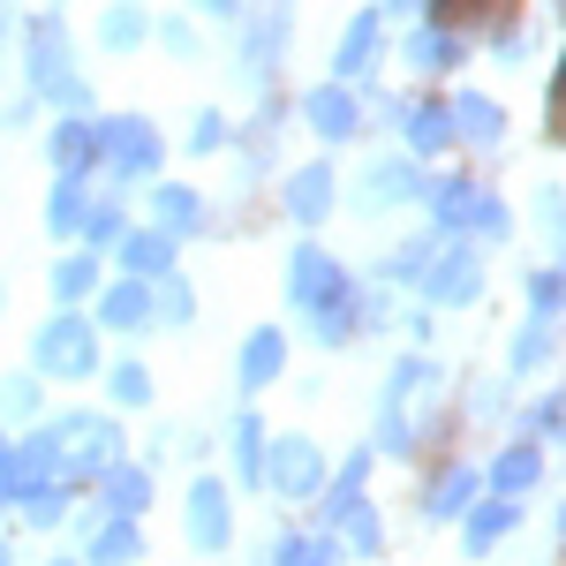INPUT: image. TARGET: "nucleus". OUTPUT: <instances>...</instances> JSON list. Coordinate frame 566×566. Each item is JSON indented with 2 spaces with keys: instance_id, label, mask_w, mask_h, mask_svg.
I'll return each mask as SVG.
<instances>
[{
  "instance_id": "f03ea898",
  "label": "nucleus",
  "mask_w": 566,
  "mask_h": 566,
  "mask_svg": "<svg viewBox=\"0 0 566 566\" xmlns=\"http://www.w3.org/2000/svg\"><path fill=\"white\" fill-rule=\"evenodd\" d=\"M23 91L45 98L53 114H91V84L76 69V45L61 31V15H23Z\"/></svg>"
},
{
  "instance_id": "bf43d9fd",
  "label": "nucleus",
  "mask_w": 566,
  "mask_h": 566,
  "mask_svg": "<svg viewBox=\"0 0 566 566\" xmlns=\"http://www.w3.org/2000/svg\"><path fill=\"white\" fill-rule=\"evenodd\" d=\"M559 544H566V499H559Z\"/></svg>"
},
{
  "instance_id": "c03bdc74",
  "label": "nucleus",
  "mask_w": 566,
  "mask_h": 566,
  "mask_svg": "<svg viewBox=\"0 0 566 566\" xmlns=\"http://www.w3.org/2000/svg\"><path fill=\"white\" fill-rule=\"evenodd\" d=\"M219 144H227V114H212V106H205V114L189 122V151L205 159V151H219Z\"/></svg>"
},
{
  "instance_id": "dca6fc26",
  "label": "nucleus",
  "mask_w": 566,
  "mask_h": 566,
  "mask_svg": "<svg viewBox=\"0 0 566 566\" xmlns=\"http://www.w3.org/2000/svg\"><path fill=\"white\" fill-rule=\"evenodd\" d=\"M45 159H53V175H98V167H106L98 122H91V114H61L53 136H45Z\"/></svg>"
},
{
  "instance_id": "79ce46f5",
  "label": "nucleus",
  "mask_w": 566,
  "mask_h": 566,
  "mask_svg": "<svg viewBox=\"0 0 566 566\" xmlns=\"http://www.w3.org/2000/svg\"><path fill=\"white\" fill-rule=\"evenodd\" d=\"M528 310H544V317H559V310H566V272H559V264L528 272Z\"/></svg>"
},
{
  "instance_id": "bb28decb",
  "label": "nucleus",
  "mask_w": 566,
  "mask_h": 566,
  "mask_svg": "<svg viewBox=\"0 0 566 566\" xmlns=\"http://www.w3.org/2000/svg\"><path fill=\"white\" fill-rule=\"evenodd\" d=\"M151 227H167L175 242H189V234H205V197L189 189V181H151Z\"/></svg>"
},
{
  "instance_id": "6ab92c4d",
  "label": "nucleus",
  "mask_w": 566,
  "mask_h": 566,
  "mask_svg": "<svg viewBox=\"0 0 566 566\" xmlns=\"http://www.w3.org/2000/svg\"><path fill=\"white\" fill-rule=\"evenodd\" d=\"M280 378H287V333H280V325H258V333L242 340V355H234V386L258 400V392L280 386Z\"/></svg>"
},
{
  "instance_id": "5701e85b",
  "label": "nucleus",
  "mask_w": 566,
  "mask_h": 566,
  "mask_svg": "<svg viewBox=\"0 0 566 566\" xmlns=\"http://www.w3.org/2000/svg\"><path fill=\"white\" fill-rule=\"evenodd\" d=\"M91 181H98V175H53V189H45V234L84 242V219H91V205H98Z\"/></svg>"
},
{
  "instance_id": "6e6552de",
  "label": "nucleus",
  "mask_w": 566,
  "mask_h": 566,
  "mask_svg": "<svg viewBox=\"0 0 566 566\" xmlns=\"http://www.w3.org/2000/svg\"><path fill=\"white\" fill-rule=\"evenodd\" d=\"M264 491L287 499V506L317 499V491H325V453H317V438H303V431L272 438V446H264Z\"/></svg>"
},
{
  "instance_id": "4be33fe9",
  "label": "nucleus",
  "mask_w": 566,
  "mask_h": 566,
  "mask_svg": "<svg viewBox=\"0 0 566 566\" xmlns=\"http://www.w3.org/2000/svg\"><path fill=\"white\" fill-rule=\"evenodd\" d=\"M476 491H483V476L469 469V461H446V469H431V483H423V522H461L469 506H476Z\"/></svg>"
},
{
  "instance_id": "4c0bfd02",
  "label": "nucleus",
  "mask_w": 566,
  "mask_h": 566,
  "mask_svg": "<svg viewBox=\"0 0 566 566\" xmlns=\"http://www.w3.org/2000/svg\"><path fill=\"white\" fill-rule=\"evenodd\" d=\"M197 317V287L181 280V272H159L151 280V325H167V333H181Z\"/></svg>"
},
{
  "instance_id": "9b49d317",
  "label": "nucleus",
  "mask_w": 566,
  "mask_h": 566,
  "mask_svg": "<svg viewBox=\"0 0 566 566\" xmlns=\"http://www.w3.org/2000/svg\"><path fill=\"white\" fill-rule=\"evenodd\" d=\"M181 536H189L205 559H219V552L234 544V506H227V483L219 476L189 483V499H181Z\"/></svg>"
},
{
  "instance_id": "49530a36",
  "label": "nucleus",
  "mask_w": 566,
  "mask_h": 566,
  "mask_svg": "<svg viewBox=\"0 0 566 566\" xmlns=\"http://www.w3.org/2000/svg\"><path fill=\"white\" fill-rule=\"evenodd\" d=\"M536 212H544V234H566V197H559V181H544V189H536Z\"/></svg>"
},
{
  "instance_id": "4d7b16f0",
  "label": "nucleus",
  "mask_w": 566,
  "mask_h": 566,
  "mask_svg": "<svg viewBox=\"0 0 566 566\" xmlns=\"http://www.w3.org/2000/svg\"><path fill=\"white\" fill-rule=\"evenodd\" d=\"M0 514H8V469H0Z\"/></svg>"
},
{
  "instance_id": "412c9836",
  "label": "nucleus",
  "mask_w": 566,
  "mask_h": 566,
  "mask_svg": "<svg viewBox=\"0 0 566 566\" xmlns=\"http://www.w3.org/2000/svg\"><path fill=\"white\" fill-rule=\"evenodd\" d=\"M461 544H469V559H491V552H499V544H506V536H514V528H522V499H506V491H491V499H476V506H469V514H461Z\"/></svg>"
},
{
  "instance_id": "72a5a7b5",
  "label": "nucleus",
  "mask_w": 566,
  "mask_h": 566,
  "mask_svg": "<svg viewBox=\"0 0 566 566\" xmlns=\"http://www.w3.org/2000/svg\"><path fill=\"white\" fill-rule=\"evenodd\" d=\"M227 438H234V483L242 491H264V423H258V408H242L234 423H227Z\"/></svg>"
},
{
  "instance_id": "a211bd4d",
  "label": "nucleus",
  "mask_w": 566,
  "mask_h": 566,
  "mask_svg": "<svg viewBox=\"0 0 566 566\" xmlns=\"http://www.w3.org/2000/svg\"><path fill=\"white\" fill-rule=\"evenodd\" d=\"M446 106H453V144H469V151H499L506 144V106L491 91H453Z\"/></svg>"
},
{
  "instance_id": "a19ab883",
  "label": "nucleus",
  "mask_w": 566,
  "mask_h": 566,
  "mask_svg": "<svg viewBox=\"0 0 566 566\" xmlns=\"http://www.w3.org/2000/svg\"><path fill=\"white\" fill-rule=\"evenodd\" d=\"M522 431L528 438H552V446H566V392H536L522 408Z\"/></svg>"
},
{
  "instance_id": "cd10ccee",
  "label": "nucleus",
  "mask_w": 566,
  "mask_h": 566,
  "mask_svg": "<svg viewBox=\"0 0 566 566\" xmlns=\"http://www.w3.org/2000/svg\"><path fill=\"white\" fill-rule=\"evenodd\" d=\"M400 53H408V69L416 76H446V69H461V31H446V23H416L408 39H400Z\"/></svg>"
},
{
  "instance_id": "a18cd8bd",
  "label": "nucleus",
  "mask_w": 566,
  "mask_h": 566,
  "mask_svg": "<svg viewBox=\"0 0 566 566\" xmlns=\"http://www.w3.org/2000/svg\"><path fill=\"white\" fill-rule=\"evenodd\" d=\"M499 392H506V378H476V386H469V416H476V423L499 416Z\"/></svg>"
},
{
  "instance_id": "f704fd0d",
  "label": "nucleus",
  "mask_w": 566,
  "mask_h": 566,
  "mask_svg": "<svg viewBox=\"0 0 566 566\" xmlns=\"http://www.w3.org/2000/svg\"><path fill=\"white\" fill-rule=\"evenodd\" d=\"M39 416H45V378L39 370H8L0 378V423L8 431H31Z\"/></svg>"
},
{
  "instance_id": "3c124183",
  "label": "nucleus",
  "mask_w": 566,
  "mask_h": 566,
  "mask_svg": "<svg viewBox=\"0 0 566 566\" xmlns=\"http://www.w3.org/2000/svg\"><path fill=\"white\" fill-rule=\"evenodd\" d=\"M15 31H23V15H15V8H0V61H8V45H15Z\"/></svg>"
},
{
  "instance_id": "393cba45",
  "label": "nucleus",
  "mask_w": 566,
  "mask_h": 566,
  "mask_svg": "<svg viewBox=\"0 0 566 566\" xmlns=\"http://www.w3.org/2000/svg\"><path fill=\"white\" fill-rule=\"evenodd\" d=\"M45 287H53V303L61 310H84L91 295H98V287H106V250H69V258L53 264V280H45Z\"/></svg>"
},
{
  "instance_id": "c85d7f7f",
  "label": "nucleus",
  "mask_w": 566,
  "mask_h": 566,
  "mask_svg": "<svg viewBox=\"0 0 566 566\" xmlns=\"http://www.w3.org/2000/svg\"><path fill=\"white\" fill-rule=\"evenodd\" d=\"M114 264H122L129 280H159V272H175V234H167V227H129L122 250H114Z\"/></svg>"
},
{
  "instance_id": "473e14b6",
  "label": "nucleus",
  "mask_w": 566,
  "mask_h": 566,
  "mask_svg": "<svg viewBox=\"0 0 566 566\" xmlns=\"http://www.w3.org/2000/svg\"><path fill=\"white\" fill-rule=\"evenodd\" d=\"M400 136H408L416 159H438V151L453 144V106H446V98H416L408 122H400Z\"/></svg>"
},
{
  "instance_id": "ea45409f",
  "label": "nucleus",
  "mask_w": 566,
  "mask_h": 566,
  "mask_svg": "<svg viewBox=\"0 0 566 566\" xmlns=\"http://www.w3.org/2000/svg\"><path fill=\"white\" fill-rule=\"evenodd\" d=\"M98 378H106V400H114V408H151V370H144V363H106V370H98Z\"/></svg>"
},
{
  "instance_id": "2eb2a0df",
  "label": "nucleus",
  "mask_w": 566,
  "mask_h": 566,
  "mask_svg": "<svg viewBox=\"0 0 566 566\" xmlns=\"http://www.w3.org/2000/svg\"><path fill=\"white\" fill-rule=\"evenodd\" d=\"M280 205H287V219H295L303 234H317V227H325V212L340 205V181H333V167H325V159H310V167H295V175H287Z\"/></svg>"
},
{
  "instance_id": "5fc2aeb1",
  "label": "nucleus",
  "mask_w": 566,
  "mask_h": 566,
  "mask_svg": "<svg viewBox=\"0 0 566 566\" xmlns=\"http://www.w3.org/2000/svg\"><path fill=\"white\" fill-rule=\"evenodd\" d=\"M552 250H559V272H566V234H552Z\"/></svg>"
},
{
  "instance_id": "c756f323",
  "label": "nucleus",
  "mask_w": 566,
  "mask_h": 566,
  "mask_svg": "<svg viewBox=\"0 0 566 566\" xmlns=\"http://www.w3.org/2000/svg\"><path fill=\"white\" fill-rule=\"evenodd\" d=\"M483 483H491V491H506V499H528V491L544 483V453H536V438H514L506 453H491Z\"/></svg>"
},
{
  "instance_id": "37998d69",
  "label": "nucleus",
  "mask_w": 566,
  "mask_h": 566,
  "mask_svg": "<svg viewBox=\"0 0 566 566\" xmlns=\"http://www.w3.org/2000/svg\"><path fill=\"white\" fill-rule=\"evenodd\" d=\"M370 461H378V446H363V453H348L333 476H325V491H363L370 483Z\"/></svg>"
},
{
  "instance_id": "052dcab7",
  "label": "nucleus",
  "mask_w": 566,
  "mask_h": 566,
  "mask_svg": "<svg viewBox=\"0 0 566 566\" xmlns=\"http://www.w3.org/2000/svg\"><path fill=\"white\" fill-rule=\"evenodd\" d=\"M45 566H84V559H45Z\"/></svg>"
},
{
  "instance_id": "c9c22d12",
  "label": "nucleus",
  "mask_w": 566,
  "mask_h": 566,
  "mask_svg": "<svg viewBox=\"0 0 566 566\" xmlns=\"http://www.w3.org/2000/svg\"><path fill=\"white\" fill-rule=\"evenodd\" d=\"M69 506H76V483L53 476V483H31V491H23L8 514H15L23 528H61V522H69Z\"/></svg>"
},
{
  "instance_id": "f257e3e1",
  "label": "nucleus",
  "mask_w": 566,
  "mask_h": 566,
  "mask_svg": "<svg viewBox=\"0 0 566 566\" xmlns=\"http://www.w3.org/2000/svg\"><path fill=\"white\" fill-rule=\"evenodd\" d=\"M431 416H446V370H438L431 355H400L386 370V392H378V431H370V446L386 461H408L423 446V423Z\"/></svg>"
},
{
  "instance_id": "423d86ee",
  "label": "nucleus",
  "mask_w": 566,
  "mask_h": 566,
  "mask_svg": "<svg viewBox=\"0 0 566 566\" xmlns=\"http://www.w3.org/2000/svg\"><path fill=\"white\" fill-rule=\"evenodd\" d=\"M416 295L431 310H469L483 303V242L469 234H438L431 264H423V280H416Z\"/></svg>"
},
{
  "instance_id": "9d476101",
  "label": "nucleus",
  "mask_w": 566,
  "mask_h": 566,
  "mask_svg": "<svg viewBox=\"0 0 566 566\" xmlns=\"http://www.w3.org/2000/svg\"><path fill=\"white\" fill-rule=\"evenodd\" d=\"M340 287H355L348 264L333 258L325 242H310V234H303V242H295V258H287V303H295V317H310L317 303H333Z\"/></svg>"
},
{
  "instance_id": "8fccbe9b",
  "label": "nucleus",
  "mask_w": 566,
  "mask_h": 566,
  "mask_svg": "<svg viewBox=\"0 0 566 566\" xmlns=\"http://www.w3.org/2000/svg\"><path fill=\"white\" fill-rule=\"evenodd\" d=\"M552 136H566V53H559V69H552Z\"/></svg>"
},
{
  "instance_id": "1a4fd4ad",
  "label": "nucleus",
  "mask_w": 566,
  "mask_h": 566,
  "mask_svg": "<svg viewBox=\"0 0 566 566\" xmlns=\"http://www.w3.org/2000/svg\"><path fill=\"white\" fill-rule=\"evenodd\" d=\"M423 189H431V175H423V159L408 151H392V159H370L363 175H355V212L378 219V212H400V205H423Z\"/></svg>"
},
{
  "instance_id": "a878e982",
  "label": "nucleus",
  "mask_w": 566,
  "mask_h": 566,
  "mask_svg": "<svg viewBox=\"0 0 566 566\" xmlns=\"http://www.w3.org/2000/svg\"><path fill=\"white\" fill-rule=\"evenodd\" d=\"M84 566H144V522L98 514L91 536H84Z\"/></svg>"
},
{
  "instance_id": "864d4df0",
  "label": "nucleus",
  "mask_w": 566,
  "mask_h": 566,
  "mask_svg": "<svg viewBox=\"0 0 566 566\" xmlns=\"http://www.w3.org/2000/svg\"><path fill=\"white\" fill-rule=\"evenodd\" d=\"M189 8H205V15H234L242 0H189Z\"/></svg>"
},
{
  "instance_id": "7ed1b4c3",
  "label": "nucleus",
  "mask_w": 566,
  "mask_h": 566,
  "mask_svg": "<svg viewBox=\"0 0 566 566\" xmlns=\"http://www.w3.org/2000/svg\"><path fill=\"white\" fill-rule=\"evenodd\" d=\"M45 438H53V461H61V476L76 483H98L114 461H129V438H122V423L114 416H98V408H69V416H53L45 423Z\"/></svg>"
},
{
  "instance_id": "f3484780",
  "label": "nucleus",
  "mask_w": 566,
  "mask_h": 566,
  "mask_svg": "<svg viewBox=\"0 0 566 566\" xmlns=\"http://www.w3.org/2000/svg\"><path fill=\"white\" fill-rule=\"evenodd\" d=\"M287 31H295V0H272L264 15H250V39H242V76H250V84L280 69V53H287Z\"/></svg>"
},
{
  "instance_id": "b1692460",
  "label": "nucleus",
  "mask_w": 566,
  "mask_h": 566,
  "mask_svg": "<svg viewBox=\"0 0 566 566\" xmlns=\"http://www.w3.org/2000/svg\"><path fill=\"white\" fill-rule=\"evenodd\" d=\"M91 491H98V514L144 522V506H151V469H144V461H114V469L91 483Z\"/></svg>"
},
{
  "instance_id": "58836bf2",
  "label": "nucleus",
  "mask_w": 566,
  "mask_h": 566,
  "mask_svg": "<svg viewBox=\"0 0 566 566\" xmlns=\"http://www.w3.org/2000/svg\"><path fill=\"white\" fill-rule=\"evenodd\" d=\"M122 234H129V205H122V189H106L84 219V242L91 250H122Z\"/></svg>"
},
{
  "instance_id": "13d9d810",
  "label": "nucleus",
  "mask_w": 566,
  "mask_h": 566,
  "mask_svg": "<svg viewBox=\"0 0 566 566\" xmlns=\"http://www.w3.org/2000/svg\"><path fill=\"white\" fill-rule=\"evenodd\" d=\"M0 566H15V552H8V536H0Z\"/></svg>"
},
{
  "instance_id": "20e7f679",
  "label": "nucleus",
  "mask_w": 566,
  "mask_h": 566,
  "mask_svg": "<svg viewBox=\"0 0 566 566\" xmlns=\"http://www.w3.org/2000/svg\"><path fill=\"white\" fill-rule=\"evenodd\" d=\"M423 212H431L438 234H469V242H506L514 234V212L499 189H483L476 175H446L423 189Z\"/></svg>"
},
{
  "instance_id": "6e6d98bb",
  "label": "nucleus",
  "mask_w": 566,
  "mask_h": 566,
  "mask_svg": "<svg viewBox=\"0 0 566 566\" xmlns=\"http://www.w3.org/2000/svg\"><path fill=\"white\" fill-rule=\"evenodd\" d=\"M8 446H15V438H8V423H0V461H8Z\"/></svg>"
},
{
  "instance_id": "2f4dec72",
  "label": "nucleus",
  "mask_w": 566,
  "mask_h": 566,
  "mask_svg": "<svg viewBox=\"0 0 566 566\" xmlns=\"http://www.w3.org/2000/svg\"><path fill=\"white\" fill-rule=\"evenodd\" d=\"M552 355H559V317L528 310V325L514 333V348H506V378H528V370H544Z\"/></svg>"
},
{
  "instance_id": "680f3d73",
  "label": "nucleus",
  "mask_w": 566,
  "mask_h": 566,
  "mask_svg": "<svg viewBox=\"0 0 566 566\" xmlns=\"http://www.w3.org/2000/svg\"><path fill=\"white\" fill-rule=\"evenodd\" d=\"M0 310H8V287H0Z\"/></svg>"
},
{
  "instance_id": "7c9ffc66",
  "label": "nucleus",
  "mask_w": 566,
  "mask_h": 566,
  "mask_svg": "<svg viewBox=\"0 0 566 566\" xmlns=\"http://www.w3.org/2000/svg\"><path fill=\"white\" fill-rule=\"evenodd\" d=\"M151 31H159V23H151L144 0H106V8H98V45H106V53H136Z\"/></svg>"
},
{
  "instance_id": "603ef678",
  "label": "nucleus",
  "mask_w": 566,
  "mask_h": 566,
  "mask_svg": "<svg viewBox=\"0 0 566 566\" xmlns=\"http://www.w3.org/2000/svg\"><path fill=\"white\" fill-rule=\"evenodd\" d=\"M378 8H386V23H408V15H416L423 0H378Z\"/></svg>"
},
{
  "instance_id": "aec40b11",
  "label": "nucleus",
  "mask_w": 566,
  "mask_h": 566,
  "mask_svg": "<svg viewBox=\"0 0 566 566\" xmlns=\"http://www.w3.org/2000/svg\"><path fill=\"white\" fill-rule=\"evenodd\" d=\"M348 559H355V552L317 522V528H280V536H272V552H264L258 566H348Z\"/></svg>"
},
{
  "instance_id": "e433bc0d",
  "label": "nucleus",
  "mask_w": 566,
  "mask_h": 566,
  "mask_svg": "<svg viewBox=\"0 0 566 566\" xmlns=\"http://www.w3.org/2000/svg\"><path fill=\"white\" fill-rule=\"evenodd\" d=\"M378 31H386V8H355V23H348V39H340V53H333V76H363L370 69V53H378Z\"/></svg>"
},
{
  "instance_id": "f8f14e48",
  "label": "nucleus",
  "mask_w": 566,
  "mask_h": 566,
  "mask_svg": "<svg viewBox=\"0 0 566 566\" xmlns=\"http://www.w3.org/2000/svg\"><path fill=\"white\" fill-rule=\"evenodd\" d=\"M317 506H325L317 522L333 528V536L348 544L355 559H378V544H386V528H378V506H370L363 491H317Z\"/></svg>"
},
{
  "instance_id": "39448f33",
  "label": "nucleus",
  "mask_w": 566,
  "mask_h": 566,
  "mask_svg": "<svg viewBox=\"0 0 566 566\" xmlns=\"http://www.w3.org/2000/svg\"><path fill=\"white\" fill-rule=\"evenodd\" d=\"M98 340H106V325H98L91 310H53L39 325V340H31V370H39V378H61V386H84V378L106 370Z\"/></svg>"
},
{
  "instance_id": "ddd939ff",
  "label": "nucleus",
  "mask_w": 566,
  "mask_h": 566,
  "mask_svg": "<svg viewBox=\"0 0 566 566\" xmlns=\"http://www.w3.org/2000/svg\"><path fill=\"white\" fill-rule=\"evenodd\" d=\"M303 122H310V129H317V136H325V144H355L370 114H363V98H355V91H348V76H333V84L303 91Z\"/></svg>"
},
{
  "instance_id": "0eeeda50",
  "label": "nucleus",
  "mask_w": 566,
  "mask_h": 566,
  "mask_svg": "<svg viewBox=\"0 0 566 566\" xmlns=\"http://www.w3.org/2000/svg\"><path fill=\"white\" fill-rule=\"evenodd\" d=\"M98 151H106V167H98V175L114 181V189L151 181L159 167H167V136L151 129L144 114H106V122H98Z\"/></svg>"
},
{
  "instance_id": "de8ad7c7",
  "label": "nucleus",
  "mask_w": 566,
  "mask_h": 566,
  "mask_svg": "<svg viewBox=\"0 0 566 566\" xmlns=\"http://www.w3.org/2000/svg\"><path fill=\"white\" fill-rule=\"evenodd\" d=\"M159 45H167V53H175V61H197V31H189V23H159Z\"/></svg>"
},
{
  "instance_id": "e2e57ef3",
  "label": "nucleus",
  "mask_w": 566,
  "mask_h": 566,
  "mask_svg": "<svg viewBox=\"0 0 566 566\" xmlns=\"http://www.w3.org/2000/svg\"><path fill=\"white\" fill-rule=\"evenodd\" d=\"M45 8H61V0H45Z\"/></svg>"
},
{
  "instance_id": "4468645a",
  "label": "nucleus",
  "mask_w": 566,
  "mask_h": 566,
  "mask_svg": "<svg viewBox=\"0 0 566 566\" xmlns=\"http://www.w3.org/2000/svg\"><path fill=\"white\" fill-rule=\"evenodd\" d=\"M91 317L106 325V333H122V340H136V333H151V280H106L98 295H91Z\"/></svg>"
},
{
  "instance_id": "09e8293b",
  "label": "nucleus",
  "mask_w": 566,
  "mask_h": 566,
  "mask_svg": "<svg viewBox=\"0 0 566 566\" xmlns=\"http://www.w3.org/2000/svg\"><path fill=\"white\" fill-rule=\"evenodd\" d=\"M408 106H416V98H400V91H370V114H378L386 129H400V122H408Z\"/></svg>"
}]
</instances>
